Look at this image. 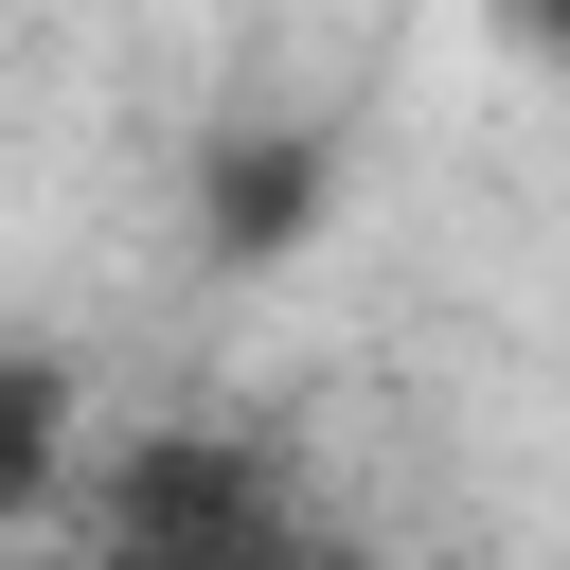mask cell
Here are the masks:
<instances>
[{
	"mask_svg": "<svg viewBox=\"0 0 570 570\" xmlns=\"http://www.w3.org/2000/svg\"><path fill=\"white\" fill-rule=\"evenodd\" d=\"M71 570H321V517L249 428H125L71 481Z\"/></svg>",
	"mask_w": 570,
	"mask_h": 570,
	"instance_id": "obj_1",
	"label": "cell"
}]
</instances>
